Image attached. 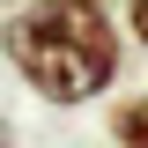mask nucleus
Masks as SVG:
<instances>
[{
	"label": "nucleus",
	"mask_w": 148,
	"mask_h": 148,
	"mask_svg": "<svg viewBox=\"0 0 148 148\" xmlns=\"http://www.w3.org/2000/svg\"><path fill=\"white\" fill-rule=\"evenodd\" d=\"M0 59L45 104H89L119 82V22L104 0H15L0 22Z\"/></svg>",
	"instance_id": "obj_1"
},
{
	"label": "nucleus",
	"mask_w": 148,
	"mask_h": 148,
	"mask_svg": "<svg viewBox=\"0 0 148 148\" xmlns=\"http://www.w3.org/2000/svg\"><path fill=\"white\" fill-rule=\"evenodd\" d=\"M111 141H119V148H148V89L111 104Z\"/></svg>",
	"instance_id": "obj_2"
},
{
	"label": "nucleus",
	"mask_w": 148,
	"mask_h": 148,
	"mask_svg": "<svg viewBox=\"0 0 148 148\" xmlns=\"http://www.w3.org/2000/svg\"><path fill=\"white\" fill-rule=\"evenodd\" d=\"M126 30H133V45H148V0H126Z\"/></svg>",
	"instance_id": "obj_3"
},
{
	"label": "nucleus",
	"mask_w": 148,
	"mask_h": 148,
	"mask_svg": "<svg viewBox=\"0 0 148 148\" xmlns=\"http://www.w3.org/2000/svg\"><path fill=\"white\" fill-rule=\"evenodd\" d=\"M0 8H15V0H0Z\"/></svg>",
	"instance_id": "obj_4"
}]
</instances>
